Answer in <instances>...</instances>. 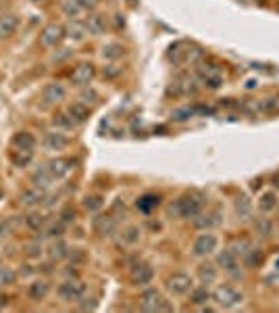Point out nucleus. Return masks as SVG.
Returning <instances> with one entry per match:
<instances>
[{"instance_id":"15","label":"nucleus","mask_w":279,"mask_h":313,"mask_svg":"<svg viewBox=\"0 0 279 313\" xmlns=\"http://www.w3.org/2000/svg\"><path fill=\"white\" fill-rule=\"evenodd\" d=\"M13 146L17 150H33L36 146V138H33L29 132H19L13 136Z\"/></svg>"},{"instance_id":"27","label":"nucleus","mask_w":279,"mask_h":313,"mask_svg":"<svg viewBox=\"0 0 279 313\" xmlns=\"http://www.w3.org/2000/svg\"><path fill=\"white\" fill-rule=\"evenodd\" d=\"M236 213L240 219H248L252 215V205L250 201L246 199V196H240V199L236 201Z\"/></svg>"},{"instance_id":"4","label":"nucleus","mask_w":279,"mask_h":313,"mask_svg":"<svg viewBox=\"0 0 279 313\" xmlns=\"http://www.w3.org/2000/svg\"><path fill=\"white\" fill-rule=\"evenodd\" d=\"M86 295V284L81 280H67L59 286V297L63 301H79Z\"/></svg>"},{"instance_id":"41","label":"nucleus","mask_w":279,"mask_h":313,"mask_svg":"<svg viewBox=\"0 0 279 313\" xmlns=\"http://www.w3.org/2000/svg\"><path fill=\"white\" fill-rule=\"evenodd\" d=\"M185 115H192V109H181V111H175V113H173V119L183 121V119H188Z\"/></svg>"},{"instance_id":"3","label":"nucleus","mask_w":279,"mask_h":313,"mask_svg":"<svg viewBox=\"0 0 279 313\" xmlns=\"http://www.w3.org/2000/svg\"><path fill=\"white\" fill-rule=\"evenodd\" d=\"M217 245H219L217 236L211 234V232H204V234H200L198 238L194 240L192 251H194V255H198V257H206V255H211V253L217 251Z\"/></svg>"},{"instance_id":"37","label":"nucleus","mask_w":279,"mask_h":313,"mask_svg":"<svg viewBox=\"0 0 279 313\" xmlns=\"http://www.w3.org/2000/svg\"><path fill=\"white\" fill-rule=\"evenodd\" d=\"M259 107L263 111H267V113H269V111H277L279 109V96H267V98H263Z\"/></svg>"},{"instance_id":"34","label":"nucleus","mask_w":279,"mask_h":313,"mask_svg":"<svg viewBox=\"0 0 279 313\" xmlns=\"http://www.w3.org/2000/svg\"><path fill=\"white\" fill-rule=\"evenodd\" d=\"M102 205L104 203H102L100 196H86V201H84V209H86V211H90V213L100 211Z\"/></svg>"},{"instance_id":"25","label":"nucleus","mask_w":279,"mask_h":313,"mask_svg":"<svg viewBox=\"0 0 279 313\" xmlns=\"http://www.w3.org/2000/svg\"><path fill=\"white\" fill-rule=\"evenodd\" d=\"M158 201L160 199L156 194H144L142 199H138V209H140V211H144V213H150L158 205Z\"/></svg>"},{"instance_id":"22","label":"nucleus","mask_w":279,"mask_h":313,"mask_svg":"<svg viewBox=\"0 0 279 313\" xmlns=\"http://www.w3.org/2000/svg\"><path fill=\"white\" fill-rule=\"evenodd\" d=\"M200 75H202L204 82H208V79H213V77L223 75V69H221L217 63H202L200 65Z\"/></svg>"},{"instance_id":"26","label":"nucleus","mask_w":279,"mask_h":313,"mask_svg":"<svg viewBox=\"0 0 279 313\" xmlns=\"http://www.w3.org/2000/svg\"><path fill=\"white\" fill-rule=\"evenodd\" d=\"M198 276H200V280L204 284H211V282L217 280V268H215V265H211V263H204V265H200V268H198Z\"/></svg>"},{"instance_id":"18","label":"nucleus","mask_w":279,"mask_h":313,"mask_svg":"<svg viewBox=\"0 0 279 313\" xmlns=\"http://www.w3.org/2000/svg\"><path fill=\"white\" fill-rule=\"evenodd\" d=\"M48 291H50L48 282L38 280V282L29 284V288H27V295H29V299H33V301H42L46 295H48Z\"/></svg>"},{"instance_id":"32","label":"nucleus","mask_w":279,"mask_h":313,"mask_svg":"<svg viewBox=\"0 0 279 313\" xmlns=\"http://www.w3.org/2000/svg\"><path fill=\"white\" fill-rule=\"evenodd\" d=\"M81 8H84L81 6V0H63V10L69 17H77Z\"/></svg>"},{"instance_id":"20","label":"nucleus","mask_w":279,"mask_h":313,"mask_svg":"<svg viewBox=\"0 0 279 313\" xmlns=\"http://www.w3.org/2000/svg\"><path fill=\"white\" fill-rule=\"evenodd\" d=\"M65 33L69 38H73V40H84L86 38V33H88V29H86V23H81V21H71L67 25V29H65Z\"/></svg>"},{"instance_id":"14","label":"nucleus","mask_w":279,"mask_h":313,"mask_svg":"<svg viewBox=\"0 0 279 313\" xmlns=\"http://www.w3.org/2000/svg\"><path fill=\"white\" fill-rule=\"evenodd\" d=\"M17 25H19V19L15 15H0V40L15 33Z\"/></svg>"},{"instance_id":"33","label":"nucleus","mask_w":279,"mask_h":313,"mask_svg":"<svg viewBox=\"0 0 279 313\" xmlns=\"http://www.w3.org/2000/svg\"><path fill=\"white\" fill-rule=\"evenodd\" d=\"M17 280V274L10 270V268H4V265H0V286H8Z\"/></svg>"},{"instance_id":"46","label":"nucleus","mask_w":279,"mask_h":313,"mask_svg":"<svg viewBox=\"0 0 279 313\" xmlns=\"http://www.w3.org/2000/svg\"><path fill=\"white\" fill-rule=\"evenodd\" d=\"M242 2H250V0H242Z\"/></svg>"},{"instance_id":"11","label":"nucleus","mask_w":279,"mask_h":313,"mask_svg":"<svg viewBox=\"0 0 279 313\" xmlns=\"http://www.w3.org/2000/svg\"><path fill=\"white\" fill-rule=\"evenodd\" d=\"M160 301H162V297L156 288H146V291L140 295V307L144 311H158Z\"/></svg>"},{"instance_id":"7","label":"nucleus","mask_w":279,"mask_h":313,"mask_svg":"<svg viewBox=\"0 0 279 313\" xmlns=\"http://www.w3.org/2000/svg\"><path fill=\"white\" fill-rule=\"evenodd\" d=\"M65 86L59 84V82H50L46 84L44 90H42V102L44 104H59L63 98H65Z\"/></svg>"},{"instance_id":"28","label":"nucleus","mask_w":279,"mask_h":313,"mask_svg":"<svg viewBox=\"0 0 279 313\" xmlns=\"http://www.w3.org/2000/svg\"><path fill=\"white\" fill-rule=\"evenodd\" d=\"M67 249H69V247L65 245L63 240H56L54 245L50 247V259H52V261H61V259H65L67 255H69Z\"/></svg>"},{"instance_id":"31","label":"nucleus","mask_w":279,"mask_h":313,"mask_svg":"<svg viewBox=\"0 0 279 313\" xmlns=\"http://www.w3.org/2000/svg\"><path fill=\"white\" fill-rule=\"evenodd\" d=\"M277 205V196L273 192H265L261 196V201H259V207H261V211H273V207Z\"/></svg>"},{"instance_id":"2","label":"nucleus","mask_w":279,"mask_h":313,"mask_svg":"<svg viewBox=\"0 0 279 313\" xmlns=\"http://www.w3.org/2000/svg\"><path fill=\"white\" fill-rule=\"evenodd\" d=\"M213 299H215V303L219 307H236L238 303H242V293H238L234 286H229V284H221L215 288V293H213Z\"/></svg>"},{"instance_id":"44","label":"nucleus","mask_w":279,"mask_h":313,"mask_svg":"<svg viewBox=\"0 0 279 313\" xmlns=\"http://www.w3.org/2000/svg\"><path fill=\"white\" fill-rule=\"evenodd\" d=\"M27 253H29V255H38V245H31Z\"/></svg>"},{"instance_id":"5","label":"nucleus","mask_w":279,"mask_h":313,"mask_svg":"<svg viewBox=\"0 0 279 313\" xmlns=\"http://www.w3.org/2000/svg\"><path fill=\"white\" fill-rule=\"evenodd\" d=\"M167 288L173 295H188L192 291V278L188 274H173L167 278Z\"/></svg>"},{"instance_id":"29","label":"nucleus","mask_w":279,"mask_h":313,"mask_svg":"<svg viewBox=\"0 0 279 313\" xmlns=\"http://www.w3.org/2000/svg\"><path fill=\"white\" fill-rule=\"evenodd\" d=\"M10 159H13V163L17 167H25L31 163V150H13Z\"/></svg>"},{"instance_id":"39","label":"nucleus","mask_w":279,"mask_h":313,"mask_svg":"<svg viewBox=\"0 0 279 313\" xmlns=\"http://www.w3.org/2000/svg\"><path fill=\"white\" fill-rule=\"evenodd\" d=\"M254 228H257V232H259V234H263V236H269V234H271V230H273V224L269 222V219H259V222L254 224Z\"/></svg>"},{"instance_id":"10","label":"nucleus","mask_w":279,"mask_h":313,"mask_svg":"<svg viewBox=\"0 0 279 313\" xmlns=\"http://www.w3.org/2000/svg\"><path fill=\"white\" fill-rule=\"evenodd\" d=\"M71 169H73V161L71 159H65V157H56V159H52L50 163H48V171L52 173V178H56V180L69 176Z\"/></svg>"},{"instance_id":"45","label":"nucleus","mask_w":279,"mask_h":313,"mask_svg":"<svg viewBox=\"0 0 279 313\" xmlns=\"http://www.w3.org/2000/svg\"><path fill=\"white\" fill-rule=\"evenodd\" d=\"M6 303H8V299L6 297H0V307H4Z\"/></svg>"},{"instance_id":"30","label":"nucleus","mask_w":279,"mask_h":313,"mask_svg":"<svg viewBox=\"0 0 279 313\" xmlns=\"http://www.w3.org/2000/svg\"><path fill=\"white\" fill-rule=\"evenodd\" d=\"M123 52H125V48L121 44H107L102 48V56L104 59H119V56H123Z\"/></svg>"},{"instance_id":"35","label":"nucleus","mask_w":279,"mask_h":313,"mask_svg":"<svg viewBox=\"0 0 279 313\" xmlns=\"http://www.w3.org/2000/svg\"><path fill=\"white\" fill-rule=\"evenodd\" d=\"M190 299H192L194 305H202V303H206V301L211 299V293H208L206 288H196V291H192Z\"/></svg>"},{"instance_id":"19","label":"nucleus","mask_w":279,"mask_h":313,"mask_svg":"<svg viewBox=\"0 0 279 313\" xmlns=\"http://www.w3.org/2000/svg\"><path fill=\"white\" fill-rule=\"evenodd\" d=\"M196 228H213V226H217V224H221V217H219V213L215 211V213H198L196 215Z\"/></svg>"},{"instance_id":"38","label":"nucleus","mask_w":279,"mask_h":313,"mask_svg":"<svg viewBox=\"0 0 279 313\" xmlns=\"http://www.w3.org/2000/svg\"><path fill=\"white\" fill-rule=\"evenodd\" d=\"M25 224H27L31 230L40 232V230H42V226H44V217H42V215H38V213H31V215H27V217H25Z\"/></svg>"},{"instance_id":"13","label":"nucleus","mask_w":279,"mask_h":313,"mask_svg":"<svg viewBox=\"0 0 279 313\" xmlns=\"http://www.w3.org/2000/svg\"><path fill=\"white\" fill-rule=\"evenodd\" d=\"M67 144H69V138L61 132H50L44 138V146L48 150H63Z\"/></svg>"},{"instance_id":"16","label":"nucleus","mask_w":279,"mask_h":313,"mask_svg":"<svg viewBox=\"0 0 279 313\" xmlns=\"http://www.w3.org/2000/svg\"><path fill=\"white\" fill-rule=\"evenodd\" d=\"M21 205H25V207H36V205H40L42 201H44V192L40 190V188H29V190H25L21 196Z\"/></svg>"},{"instance_id":"12","label":"nucleus","mask_w":279,"mask_h":313,"mask_svg":"<svg viewBox=\"0 0 279 313\" xmlns=\"http://www.w3.org/2000/svg\"><path fill=\"white\" fill-rule=\"evenodd\" d=\"M67 115L71 117L73 123H81V121H86L90 117V109L84 102H71L69 104V109H67Z\"/></svg>"},{"instance_id":"17","label":"nucleus","mask_w":279,"mask_h":313,"mask_svg":"<svg viewBox=\"0 0 279 313\" xmlns=\"http://www.w3.org/2000/svg\"><path fill=\"white\" fill-rule=\"evenodd\" d=\"M94 226H96V232L100 236H113L115 230H117V224H115L113 217H98L94 222Z\"/></svg>"},{"instance_id":"47","label":"nucleus","mask_w":279,"mask_h":313,"mask_svg":"<svg viewBox=\"0 0 279 313\" xmlns=\"http://www.w3.org/2000/svg\"><path fill=\"white\" fill-rule=\"evenodd\" d=\"M0 199H2V192H0Z\"/></svg>"},{"instance_id":"24","label":"nucleus","mask_w":279,"mask_h":313,"mask_svg":"<svg viewBox=\"0 0 279 313\" xmlns=\"http://www.w3.org/2000/svg\"><path fill=\"white\" fill-rule=\"evenodd\" d=\"M217 261H219V265H223V268H225L227 272H234V270L238 268V257H236V255L231 253L229 249L223 251V253H219Z\"/></svg>"},{"instance_id":"1","label":"nucleus","mask_w":279,"mask_h":313,"mask_svg":"<svg viewBox=\"0 0 279 313\" xmlns=\"http://www.w3.org/2000/svg\"><path fill=\"white\" fill-rule=\"evenodd\" d=\"M202 196L200 194H185L181 199H177L175 203L169 205V215H175V217H196L200 211H202Z\"/></svg>"},{"instance_id":"8","label":"nucleus","mask_w":279,"mask_h":313,"mask_svg":"<svg viewBox=\"0 0 279 313\" xmlns=\"http://www.w3.org/2000/svg\"><path fill=\"white\" fill-rule=\"evenodd\" d=\"M94 73H96V69L92 63H79L71 73V82L75 86H88L92 82V77H94Z\"/></svg>"},{"instance_id":"6","label":"nucleus","mask_w":279,"mask_h":313,"mask_svg":"<svg viewBox=\"0 0 279 313\" xmlns=\"http://www.w3.org/2000/svg\"><path fill=\"white\" fill-rule=\"evenodd\" d=\"M63 38H65V27L59 25V23H50V25H46L40 33V42L44 46H48V48L56 46Z\"/></svg>"},{"instance_id":"9","label":"nucleus","mask_w":279,"mask_h":313,"mask_svg":"<svg viewBox=\"0 0 279 313\" xmlns=\"http://www.w3.org/2000/svg\"><path fill=\"white\" fill-rule=\"evenodd\" d=\"M132 282L134 284H138V286H146V284H150L152 282V278H154V270L150 268L148 263H138V265H134L132 268Z\"/></svg>"},{"instance_id":"36","label":"nucleus","mask_w":279,"mask_h":313,"mask_svg":"<svg viewBox=\"0 0 279 313\" xmlns=\"http://www.w3.org/2000/svg\"><path fill=\"white\" fill-rule=\"evenodd\" d=\"M204 59V52L200 48H196V46H188V50H185V61L190 63H200Z\"/></svg>"},{"instance_id":"43","label":"nucleus","mask_w":279,"mask_h":313,"mask_svg":"<svg viewBox=\"0 0 279 313\" xmlns=\"http://www.w3.org/2000/svg\"><path fill=\"white\" fill-rule=\"evenodd\" d=\"M71 215H73V211H71V209H67V211L63 213V219H65V222H69V219H71Z\"/></svg>"},{"instance_id":"40","label":"nucleus","mask_w":279,"mask_h":313,"mask_svg":"<svg viewBox=\"0 0 279 313\" xmlns=\"http://www.w3.org/2000/svg\"><path fill=\"white\" fill-rule=\"evenodd\" d=\"M46 234H48V236H61V234H63V224H52V226H48Z\"/></svg>"},{"instance_id":"23","label":"nucleus","mask_w":279,"mask_h":313,"mask_svg":"<svg viewBox=\"0 0 279 313\" xmlns=\"http://www.w3.org/2000/svg\"><path fill=\"white\" fill-rule=\"evenodd\" d=\"M104 27H107V23H104V19L100 15H90L86 19V29L90 33H94V36H98V33L104 31Z\"/></svg>"},{"instance_id":"21","label":"nucleus","mask_w":279,"mask_h":313,"mask_svg":"<svg viewBox=\"0 0 279 313\" xmlns=\"http://www.w3.org/2000/svg\"><path fill=\"white\" fill-rule=\"evenodd\" d=\"M31 180H33V184H36L38 188H46V186H50V182L54 178H52V173L48 171V167H40L38 171H33Z\"/></svg>"},{"instance_id":"42","label":"nucleus","mask_w":279,"mask_h":313,"mask_svg":"<svg viewBox=\"0 0 279 313\" xmlns=\"http://www.w3.org/2000/svg\"><path fill=\"white\" fill-rule=\"evenodd\" d=\"M271 184H273L275 188H279V171H277V173H273V178H271Z\"/></svg>"}]
</instances>
